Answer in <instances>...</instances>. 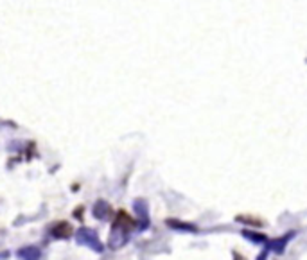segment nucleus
Masks as SVG:
<instances>
[{
  "label": "nucleus",
  "mask_w": 307,
  "mask_h": 260,
  "mask_svg": "<svg viewBox=\"0 0 307 260\" xmlns=\"http://www.w3.org/2000/svg\"><path fill=\"white\" fill-rule=\"evenodd\" d=\"M76 239L79 240L81 244H84V246L92 247L93 251H103V244L101 240L97 239V233L93 230H88V228H81L79 231L76 233Z\"/></svg>",
  "instance_id": "nucleus-1"
},
{
  "label": "nucleus",
  "mask_w": 307,
  "mask_h": 260,
  "mask_svg": "<svg viewBox=\"0 0 307 260\" xmlns=\"http://www.w3.org/2000/svg\"><path fill=\"white\" fill-rule=\"evenodd\" d=\"M293 235H294V233H293V231H291V233L284 235V237H280V239L266 240V244H268V246H266V251L261 255V258H262V256H268V255H266V253H268V251H275V253H278V255H280V253H284V249H286L287 242H289V239H291V237H293Z\"/></svg>",
  "instance_id": "nucleus-2"
},
{
  "label": "nucleus",
  "mask_w": 307,
  "mask_h": 260,
  "mask_svg": "<svg viewBox=\"0 0 307 260\" xmlns=\"http://www.w3.org/2000/svg\"><path fill=\"white\" fill-rule=\"evenodd\" d=\"M52 235H54V237H59V239L70 237L72 235L70 224H68V222H58V224H54V228H52Z\"/></svg>",
  "instance_id": "nucleus-3"
},
{
  "label": "nucleus",
  "mask_w": 307,
  "mask_h": 260,
  "mask_svg": "<svg viewBox=\"0 0 307 260\" xmlns=\"http://www.w3.org/2000/svg\"><path fill=\"white\" fill-rule=\"evenodd\" d=\"M110 214H112V208H110L108 203H105V201H99L95 205V208H93V215H95L97 219H108Z\"/></svg>",
  "instance_id": "nucleus-4"
},
{
  "label": "nucleus",
  "mask_w": 307,
  "mask_h": 260,
  "mask_svg": "<svg viewBox=\"0 0 307 260\" xmlns=\"http://www.w3.org/2000/svg\"><path fill=\"white\" fill-rule=\"evenodd\" d=\"M18 256L20 258H40L42 253H40L38 247H24V249L18 251Z\"/></svg>",
  "instance_id": "nucleus-5"
},
{
  "label": "nucleus",
  "mask_w": 307,
  "mask_h": 260,
  "mask_svg": "<svg viewBox=\"0 0 307 260\" xmlns=\"http://www.w3.org/2000/svg\"><path fill=\"white\" fill-rule=\"evenodd\" d=\"M243 235L246 237V239H250V240H253V242H266L268 240V237L266 235H262V233H257V231H250V230H244L243 231Z\"/></svg>",
  "instance_id": "nucleus-6"
},
{
  "label": "nucleus",
  "mask_w": 307,
  "mask_h": 260,
  "mask_svg": "<svg viewBox=\"0 0 307 260\" xmlns=\"http://www.w3.org/2000/svg\"><path fill=\"white\" fill-rule=\"evenodd\" d=\"M169 224L178 230H187V231H198V228L192 226V224H185V222H178V221H169Z\"/></svg>",
  "instance_id": "nucleus-7"
},
{
  "label": "nucleus",
  "mask_w": 307,
  "mask_h": 260,
  "mask_svg": "<svg viewBox=\"0 0 307 260\" xmlns=\"http://www.w3.org/2000/svg\"><path fill=\"white\" fill-rule=\"evenodd\" d=\"M237 221L246 222V224H255V226H261V221H259V219L248 217V215H239V217H237Z\"/></svg>",
  "instance_id": "nucleus-8"
}]
</instances>
